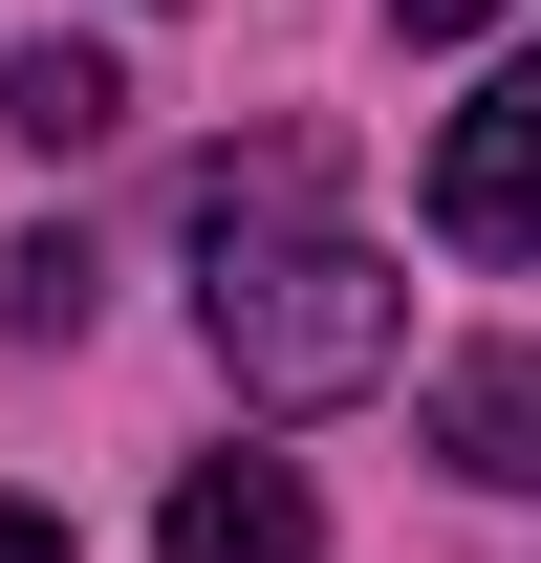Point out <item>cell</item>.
<instances>
[{"mask_svg": "<svg viewBox=\"0 0 541 563\" xmlns=\"http://www.w3.org/2000/svg\"><path fill=\"white\" fill-rule=\"evenodd\" d=\"M390 22H411V44H476V22H498V0H390Z\"/></svg>", "mask_w": 541, "mask_h": 563, "instance_id": "cell-6", "label": "cell"}, {"mask_svg": "<svg viewBox=\"0 0 541 563\" xmlns=\"http://www.w3.org/2000/svg\"><path fill=\"white\" fill-rule=\"evenodd\" d=\"M0 131H44V152L131 131V66H109V44H22V66H0Z\"/></svg>", "mask_w": 541, "mask_h": 563, "instance_id": "cell-5", "label": "cell"}, {"mask_svg": "<svg viewBox=\"0 0 541 563\" xmlns=\"http://www.w3.org/2000/svg\"><path fill=\"white\" fill-rule=\"evenodd\" d=\"M152 542H174V563H325V498L281 477V455H196Z\"/></svg>", "mask_w": 541, "mask_h": 563, "instance_id": "cell-3", "label": "cell"}, {"mask_svg": "<svg viewBox=\"0 0 541 563\" xmlns=\"http://www.w3.org/2000/svg\"><path fill=\"white\" fill-rule=\"evenodd\" d=\"M433 455H455L476 498H541V347H476V368H433Z\"/></svg>", "mask_w": 541, "mask_h": 563, "instance_id": "cell-4", "label": "cell"}, {"mask_svg": "<svg viewBox=\"0 0 541 563\" xmlns=\"http://www.w3.org/2000/svg\"><path fill=\"white\" fill-rule=\"evenodd\" d=\"M0 563H66V520H44V498H0Z\"/></svg>", "mask_w": 541, "mask_h": 563, "instance_id": "cell-7", "label": "cell"}, {"mask_svg": "<svg viewBox=\"0 0 541 563\" xmlns=\"http://www.w3.org/2000/svg\"><path fill=\"white\" fill-rule=\"evenodd\" d=\"M433 239H455V261H520V239H541V44L433 131Z\"/></svg>", "mask_w": 541, "mask_h": 563, "instance_id": "cell-2", "label": "cell"}, {"mask_svg": "<svg viewBox=\"0 0 541 563\" xmlns=\"http://www.w3.org/2000/svg\"><path fill=\"white\" fill-rule=\"evenodd\" d=\"M196 261H217L196 325H217V368H239V412H346V390L390 368V325H411V282L325 217V174H303V152L217 174V196H196Z\"/></svg>", "mask_w": 541, "mask_h": 563, "instance_id": "cell-1", "label": "cell"}]
</instances>
